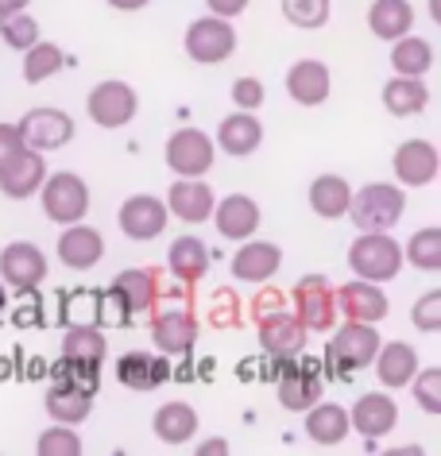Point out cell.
Instances as JSON below:
<instances>
[{"mask_svg": "<svg viewBox=\"0 0 441 456\" xmlns=\"http://www.w3.org/2000/svg\"><path fill=\"white\" fill-rule=\"evenodd\" d=\"M406 213V190L395 182H368L364 190L353 193L348 213L360 232H391Z\"/></svg>", "mask_w": 441, "mask_h": 456, "instance_id": "1", "label": "cell"}, {"mask_svg": "<svg viewBox=\"0 0 441 456\" xmlns=\"http://www.w3.org/2000/svg\"><path fill=\"white\" fill-rule=\"evenodd\" d=\"M348 271L368 282H391L403 271V244L391 232H360L348 244Z\"/></svg>", "mask_w": 441, "mask_h": 456, "instance_id": "2", "label": "cell"}, {"mask_svg": "<svg viewBox=\"0 0 441 456\" xmlns=\"http://www.w3.org/2000/svg\"><path fill=\"white\" fill-rule=\"evenodd\" d=\"M376 352H380V329L376 325L372 322H345L337 329V337L330 340V348H325V360H330V368H337L341 379H348L353 371L372 368Z\"/></svg>", "mask_w": 441, "mask_h": 456, "instance_id": "3", "label": "cell"}, {"mask_svg": "<svg viewBox=\"0 0 441 456\" xmlns=\"http://www.w3.org/2000/svg\"><path fill=\"white\" fill-rule=\"evenodd\" d=\"M39 198H43V213L51 216L54 224H74V221H86L89 213V186L82 175L74 170H47L39 186Z\"/></svg>", "mask_w": 441, "mask_h": 456, "instance_id": "4", "label": "cell"}, {"mask_svg": "<svg viewBox=\"0 0 441 456\" xmlns=\"http://www.w3.org/2000/svg\"><path fill=\"white\" fill-rule=\"evenodd\" d=\"M86 112L89 120L97 124V128H124L135 112H140V97H135V89L128 82H120V77H109V82H97L89 89L86 97Z\"/></svg>", "mask_w": 441, "mask_h": 456, "instance_id": "5", "label": "cell"}, {"mask_svg": "<svg viewBox=\"0 0 441 456\" xmlns=\"http://www.w3.org/2000/svg\"><path fill=\"white\" fill-rule=\"evenodd\" d=\"M294 317L306 325V333H325L337 322V298L325 275H302L290 290Z\"/></svg>", "mask_w": 441, "mask_h": 456, "instance_id": "6", "label": "cell"}, {"mask_svg": "<svg viewBox=\"0 0 441 456\" xmlns=\"http://www.w3.org/2000/svg\"><path fill=\"white\" fill-rule=\"evenodd\" d=\"M183 47H186L190 59L201 62V66L225 62L236 51V28H233V20H221V16H201V20H194V24L186 28V36H183Z\"/></svg>", "mask_w": 441, "mask_h": 456, "instance_id": "7", "label": "cell"}, {"mask_svg": "<svg viewBox=\"0 0 441 456\" xmlns=\"http://www.w3.org/2000/svg\"><path fill=\"white\" fill-rule=\"evenodd\" d=\"M213 163H217V143L201 128H178L167 140V167L178 178H206Z\"/></svg>", "mask_w": 441, "mask_h": 456, "instance_id": "8", "label": "cell"}, {"mask_svg": "<svg viewBox=\"0 0 441 456\" xmlns=\"http://www.w3.org/2000/svg\"><path fill=\"white\" fill-rule=\"evenodd\" d=\"M159 298V271L151 267H132V271H120L112 279V287L105 290V302H112L120 310L124 322H132L135 314H147Z\"/></svg>", "mask_w": 441, "mask_h": 456, "instance_id": "9", "label": "cell"}, {"mask_svg": "<svg viewBox=\"0 0 441 456\" xmlns=\"http://www.w3.org/2000/svg\"><path fill=\"white\" fill-rule=\"evenodd\" d=\"M20 135H24V143L31 151H59L74 140V117L66 109H54V105H39L31 109L24 120L16 124Z\"/></svg>", "mask_w": 441, "mask_h": 456, "instance_id": "10", "label": "cell"}, {"mask_svg": "<svg viewBox=\"0 0 441 456\" xmlns=\"http://www.w3.org/2000/svg\"><path fill=\"white\" fill-rule=\"evenodd\" d=\"M275 363L282 368V375H279V403H282V410L302 414V410H310L314 403H318L322 391H325L318 363H314V360L294 363V356H282Z\"/></svg>", "mask_w": 441, "mask_h": 456, "instance_id": "11", "label": "cell"}, {"mask_svg": "<svg viewBox=\"0 0 441 456\" xmlns=\"http://www.w3.org/2000/svg\"><path fill=\"white\" fill-rule=\"evenodd\" d=\"M43 279H47V256L31 240H16L0 252V282H4L8 290L28 294V290L43 287Z\"/></svg>", "mask_w": 441, "mask_h": 456, "instance_id": "12", "label": "cell"}, {"mask_svg": "<svg viewBox=\"0 0 441 456\" xmlns=\"http://www.w3.org/2000/svg\"><path fill=\"white\" fill-rule=\"evenodd\" d=\"M117 221H120V232L128 236V240L143 244V240H159L167 232L171 213H167V201L155 198V193H132V198L120 205Z\"/></svg>", "mask_w": 441, "mask_h": 456, "instance_id": "13", "label": "cell"}, {"mask_svg": "<svg viewBox=\"0 0 441 456\" xmlns=\"http://www.w3.org/2000/svg\"><path fill=\"white\" fill-rule=\"evenodd\" d=\"M256 333H259V348H264L271 360L298 356V352L306 348V325H302L294 314H287V310H267V314H259Z\"/></svg>", "mask_w": 441, "mask_h": 456, "instance_id": "14", "label": "cell"}, {"mask_svg": "<svg viewBox=\"0 0 441 456\" xmlns=\"http://www.w3.org/2000/svg\"><path fill=\"white\" fill-rule=\"evenodd\" d=\"M333 298H337V314H345V322L380 325L391 310V302H388V294L380 290V282H368V279H353V282H345V287H337Z\"/></svg>", "mask_w": 441, "mask_h": 456, "instance_id": "15", "label": "cell"}, {"mask_svg": "<svg viewBox=\"0 0 441 456\" xmlns=\"http://www.w3.org/2000/svg\"><path fill=\"white\" fill-rule=\"evenodd\" d=\"M391 170H395V178H399L403 190L406 186L418 190V186H429V182L437 178L441 155L429 140H403L399 151H395V159H391Z\"/></svg>", "mask_w": 441, "mask_h": 456, "instance_id": "16", "label": "cell"}, {"mask_svg": "<svg viewBox=\"0 0 441 456\" xmlns=\"http://www.w3.org/2000/svg\"><path fill=\"white\" fill-rule=\"evenodd\" d=\"M348 426H353L360 437L380 441V437H388V433L399 426V406H395V398H391V395L368 391V395H360V398H356L353 410H348Z\"/></svg>", "mask_w": 441, "mask_h": 456, "instance_id": "17", "label": "cell"}, {"mask_svg": "<svg viewBox=\"0 0 441 456\" xmlns=\"http://www.w3.org/2000/svg\"><path fill=\"white\" fill-rule=\"evenodd\" d=\"M330 89H333V74L330 66L318 62V59H298L287 70V94L294 105L302 109H318L330 101Z\"/></svg>", "mask_w": 441, "mask_h": 456, "instance_id": "18", "label": "cell"}, {"mask_svg": "<svg viewBox=\"0 0 441 456\" xmlns=\"http://www.w3.org/2000/svg\"><path fill=\"white\" fill-rule=\"evenodd\" d=\"M279 267H282V248L271 240H256V236L241 240V252L233 256V275L241 282H256V287L275 279Z\"/></svg>", "mask_w": 441, "mask_h": 456, "instance_id": "19", "label": "cell"}, {"mask_svg": "<svg viewBox=\"0 0 441 456\" xmlns=\"http://www.w3.org/2000/svg\"><path fill=\"white\" fill-rule=\"evenodd\" d=\"M59 259L62 267L70 271H89L105 259V236L97 228H89L86 221H74V224H62V236H59Z\"/></svg>", "mask_w": 441, "mask_h": 456, "instance_id": "20", "label": "cell"}, {"mask_svg": "<svg viewBox=\"0 0 441 456\" xmlns=\"http://www.w3.org/2000/svg\"><path fill=\"white\" fill-rule=\"evenodd\" d=\"M213 224H217V232L225 240H248V236H256L259 221H264V213H259V205L248 198V193H229L225 201H213Z\"/></svg>", "mask_w": 441, "mask_h": 456, "instance_id": "21", "label": "cell"}, {"mask_svg": "<svg viewBox=\"0 0 441 456\" xmlns=\"http://www.w3.org/2000/svg\"><path fill=\"white\" fill-rule=\"evenodd\" d=\"M151 340L163 356H186L198 345V317L190 310H163L151 322Z\"/></svg>", "mask_w": 441, "mask_h": 456, "instance_id": "22", "label": "cell"}, {"mask_svg": "<svg viewBox=\"0 0 441 456\" xmlns=\"http://www.w3.org/2000/svg\"><path fill=\"white\" fill-rule=\"evenodd\" d=\"M43 178H47V159H43V151L24 147L12 163L0 167V193L12 198V201H24V198H31V193H39Z\"/></svg>", "mask_w": 441, "mask_h": 456, "instance_id": "23", "label": "cell"}, {"mask_svg": "<svg viewBox=\"0 0 441 456\" xmlns=\"http://www.w3.org/2000/svg\"><path fill=\"white\" fill-rule=\"evenodd\" d=\"M213 201L217 198H213L209 182H201V178H178V182H171V190H167V213L186 224L209 221Z\"/></svg>", "mask_w": 441, "mask_h": 456, "instance_id": "24", "label": "cell"}, {"mask_svg": "<svg viewBox=\"0 0 441 456\" xmlns=\"http://www.w3.org/2000/svg\"><path fill=\"white\" fill-rule=\"evenodd\" d=\"M372 368H376L380 383L388 387V391H399V387H406L414 379V371L422 368V360H418L414 345H406V340H388V345H380Z\"/></svg>", "mask_w": 441, "mask_h": 456, "instance_id": "25", "label": "cell"}, {"mask_svg": "<svg viewBox=\"0 0 441 456\" xmlns=\"http://www.w3.org/2000/svg\"><path fill=\"white\" fill-rule=\"evenodd\" d=\"M117 379L124 387H132V391H155V387H163L171 379V363L159 352V356H151V352H124L117 360Z\"/></svg>", "mask_w": 441, "mask_h": 456, "instance_id": "26", "label": "cell"}, {"mask_svg": "<svg viewBox=\"0 0 441 456\" xmlns=\"http://www.w3.org/2000/svg\"><path fill=\"white\" fill-rule=\"evenodd\" d=\"M259 143H264V124H259L256 112L236 109L217 124V147L225 155L244 159V155H252Z\"/></svg>", "mask_w": 441, "mask_h": 456, "instance_id": "27", "label": "cell"}, {"mask_svg": "<svg viewBox=\"0 0 441 456\" xmlns=\"http://www.w3.org/2000/svg\"><path fill=\"white\" fill-rule=\"evenodd\" d=\"M209 248L206 240H198V236H178V240L171 244V252H167V271L186 282V287H198L201 279L209 275Z\"/></svg>", "mask_w": 441, "mask_h": 456, "instance_id": "28", "label": "cell"}, {"mask_svg": "<svg viewBox=\"0 0 441 456\" xmlns=\"http://www.w3.org/2000/svg\"><path fill=\"white\" fill-rule=\"evenodd\" d=\"M306 414V437L314 444H325V449H333V444H341L348 437V410L337 406V403H314L310 410H302Z\"/></svg>", "mask_w": 441, "mask_h": 456, "instance_id": "29", "label": "cell"}, {"mask_svg": "<svg viewBox=\"0 0 441 456\" xmlns=\"http://www.w3.org/2000/svg\"><path fill=\"white\" fill-rule=\"evenodd\" d=\"M310 209L322 216V221H341L348 213V201H353V186L341 175H318L310 182Z\"/></svg>", "mask_w": 441, "mask_h": 456, "instance_id": "30", "label": "cell"}, {"mask_svg": "<svg viewBox=\"0 0 441 456\" xmlns=\"http://www.w3.org/2000/svg\"><path fill=\"white\" fill-rule=\"evenodd\" d=\"M43 406H47L51 421H62V426H82V421L94 414V395L82 391V387H70V383H54L47 398H43Z\"/></svg>", "mask_w": 441, "mask_h": 456, "instance_id": "31", "label": "cell"}, {"mask_svg": "<svg viewBox=\"0 0 441 456\" xmlns=\"http://www.w3.org/2000/svg\"><path fill=\"white\" fill-rule=\"evenodd\" d=\"M368 28L376 39H388L395 43L399 36H406V31L414 28V8L411 0H372L368 8Z\"/></svg>", "mask_w": 441, "mask_h": 456, "instance_id": "32", "label": "cell"}, {"mask_svg": "<svg viewBox=\"0 0 441 456\" xmlns=\"http://www.w3.org/2000/svg\"><path fill=\"white\" fill-rule=\"evenodd\" d=\"M429 105V89L422 77H406V74H395L388 86H383V109L391 117H418L426 112Z\"/></svg>", "mask_w": 441, "mask_h": 456, "instance_id": "33", "label": "cell"}, {"mask_svg": "<svg viewBox=\"0 0 441 456\" xmlns=\"http://www.w3.org/2000/svg\"><path fill=\"white\" fill-rule=\"evenodd\" d=\"M198 426H201L198 410L190 403H167L155 410V418H151V429L163 444H186L198 433Z\"/></svg>", "mask_w": 441, "mask_h": 456, "instance_id": "34", "label": "cell"}, {"mask_svg": "<svg viewBox=\"0 0 441 456\" xmlns=\"http://www.w3.org/2000/svg\"><path fill=\"white\" fill-rule=\"evenodd\" d=\"M62 356L66 360H86V363H105V356H109L105 329H101L97 322L70 325L62 333Z\"/></svg>", "mask_w": 441, "mask_h": 456, "instance_id": "35", "label": "cell"}, {"mask_svg": "<svg viewBox=\"0 0 441 456\" xmlns=\"http://www.w3.org/2000/svg\"><path fill=\"white\" fill-rule=\"evenodd\" d=\"M391 66L395 74H406V77H426L434 70V47L422 39V36H399L391 43Z\"/></svg>", "mask_w": 441, "mask_h": 456, "instance_id": "36", "label": "cell"}, {"mask_svg": "<svg viewBox=\"0 0 441 456\" xmlns=\"http://www.w3.org/2000/svg\"><path fill=\"white\" fill-rule=\"evenodd\" d=\"M66 66V51L51 39H36L31 47L24 51V82L28 86H39V82H51L54 74H62Z\"/></svg>", "mask_w": 441, "mask_h": 456, "instance_id": "37", "label": "cell"}, {"mask_svg": "<svg viewBox=\"0 0 441 456\" xmlns=\"http://www.w3.org/2000/svg\"><path fill=\"white\" fill-rule=\"evenodd\" d=\"M403 264H411L418 271H441V228H418L403 248Z\"/></svg>", "mask_w": 441, "mask_h": 456, "instance_id": "38", "label": "cell"}, {"mask_svg": "<svg viewBox=\"0 0 441 456\" xmlns=\"http://www.w3.org/2000/svg\"><path fill=\"white\" fill-rule=\"evenodd\" d=\"M330 12H333V0H282V16H287L290 28H302V31H318L330 24Z\"/></svg>", "mask_w": 441, "mask_h": 456, "instance_id": "39", "label": "cell"}, {"mask_svg": "<svg viewBox=\"0 0 441 456\" xmlns=\"http://www.w3.org/2000/svg\"><path fill=\"white\" fill-rule=\"evenodd\" d=\"M0 39H4V47H12L24 54L31 43L39 39V20H31L28 12H8L0 16Z\"/></svg>", "mask_w": 441, "mask_h": 456, "instance_id": "40", "label": "cell"}, {"mask_svg": "<svg viewBox=\"0 0 441 456\" xmlns=\"http://www.w3.org/2000/svg\"><path fill=\"white\" fill-rule=\"evenodd\" d=\"M36 452L39 456H78V452H82V437L74 433V426H62V421H54L51 429L39 433Z\"/></svg>", "mask_w": 441, "mask_h": 456, "instance_id": "41", "label": "cell"}, {"mask_svg": "<svg viewBox=\"0 0 441 456\" xmlns=\"http://www.w3.org/2000/svg\"><path fill=\"white\" fill-rule=\"evenodd\" d=\"M54 383H70V387H82V391L97 395V383H101V363H86V360H59L54 363Z\"/></svg>", "mask_w": 441, "mask_h": 456, "instance_id": "42", "label": "cell"}, {"mask_svg": "<svg viewBox=\"0 0 441 456\" xmlns=\"http://www.w3.org/2000/svg\"><path fill=\"white\" fill-rule=\"evenodd\" d=\"M426 414H441V368H418L414 379L406 383Z\"/></svg>", "mask_w": 441, "mask_h": 456, "instance_id": "43", "label": "cell"}, {"mask_svg": "<svg viewBox=\"0 0 441 456\" xmlns=\"http://www.w3.org/2000/svg\"><path fill=\"white\" fill-rule=\"evenodd\" d=\"M411 325L418 333H437L441 329V290H426L422 298L411 305Z\"/></svg>", "mask_w": 441, "mask_h": 456, "instance_id": "44", "label": "cell"}, {"mask_svg": "<svg viewBox=\"0 0 441 456\" xmlns=\"http://www.w3.org/2000/svg\"><path fill=\"white\" fill-rule=\"evenodd\" d=\"M264 101H267V89H264L259 77H236V82H233V105L236 109L259 112V109H264Z\"/></svg>", "mask_w": 441, "mask_h": 456, "instance_id": "45", "label": "cell"}, {"mask_svg": "<svg viewBox=\"0 0 441 456\" xmlns=\"http://www.w3.org/2000/svg\"><path fill=\"white\" fill-rule=\"evenodd\" d=\"M24 135H20V128L16 124H0V167H8L12 163V159L24 151Z\"/></svg>", "mask_w": 441, "mask_h": 456, "instance_id": "46", "label": "cell"}, {"mask_svg": "<svg viewBox=\"0 0 441 456\" xmlns=\"http://www.w3.org/2000/svg\"><path fill=\"white\" fill-rule=\"evenodd\" d=\"M209 4V16H221V20H236L241 12H248V0H206Z\"/></svg>", "mask_w": 441, "mask_h": 456, "instance_id": "47", "label": "cell"}, {"mask_svg": "<svg viewBox=\"0 0 441 456\" xmlns=\"http://www.w3.org/2000/svg\"><path fill=\"white\" fill-rule=\"evenodd\" d=\"M213 322L217 325H236V298L229 290L217 294V314H213Z\"/></svg>", "mask_w": 441, "mask_h": 456, "instance_id": "48", "label": "cell"}, {"mask_svg": "<svg viewBox=\"0 0 441 456\" xmlns=\"http://www.w3.org/2000/svg\"><path fill=\"white\" fill-rule=\"evenodd\" d=\"M198 452H201V456H225V452H229V441H225V437H217V441H201V444H198Z\"/></svg>", "mask_w": 441, "mask_h": 456, "instance_id": "49", "label": "cell"}, {"mask_svg": "<svg viewBox=\"0 0 441 456\" xmlns=\"http://www.w3.org/2000/svg\"><path fill=\"white\" fill-rule=\"evenodd\" d=\"M275 302H282V294H275V290H267L264 298H256V302H252V305H256V317H259V314H267V310H279Z\"/></svg>", "mask_w": 441, "mask_h": 456, "instance_id": "50", "label": "cell"}, {"mask_svg": "<svg viewBox=\"0 0 441 456\" xmlns=\"http://www.w3.org/2000/svg\"><path fill=\"white\" fill-rule=\"evenodd\" d=\"M147 4H151V0H109V8H117V12H140Z\"/></svg>", "mask_w": 441, "mask_h": 456, "instance_id": "51", "label": "cell"}, {"mask_svg": "<svg viewBox=\"0 0 441 456\" xmlns=\"http://www.w3.org/2000/svg\"><path fill=\"white\" fill-rule=\"evenodd\" d=\"M28 4H31V0H0V16H8V12H24Z\"/></svg>", "mask_w": 441, "mask_h": 456, "instance_id": "52", "label": "cell"}, {"mask_svg": "<svg viewBox=\"0 0 441 456\" xmlns=\"http://www.w3.org/2000/svg\"><path fill=\"white\" fill-rule=\"evenodd\" d=\"M8 317V290H4V282H0V322Z\"/></svg>", "mask_w": 441, "mask_h": 456, "instance_id": "53", "label": "cell"}, {"mask_svg": "<svg viewBox=\"0 0 441 456\" xmlns=\"http://www.w3.org/2000/svg\"><path fill=\"white\" fill-rule=\"evenodd\" d=\"M429 16L441 20V0H429Z\"/></svg>", "mask_w": 441, "mask_h": 456, "instance_id": "54", "label": "cell"}]
</instances>
